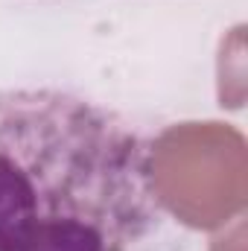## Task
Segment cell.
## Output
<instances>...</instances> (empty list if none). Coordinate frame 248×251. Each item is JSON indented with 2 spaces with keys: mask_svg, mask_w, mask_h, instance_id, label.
<instances>
[{
  "mask_svg": "<svg viewBox=\"0 0 248 251\" xmlns=\"http://www.w3.org/2000/svg\"><path fill=\"white\" fill-rule=\"evenodd\" d=\"M164 219L152 143L59 88H0V251H137Z\"/></svg>",
  "mask_w": 248,
  "mask_h": 251,
  "instance_id": "1",
  "label": "cell"
}]
</instances>
